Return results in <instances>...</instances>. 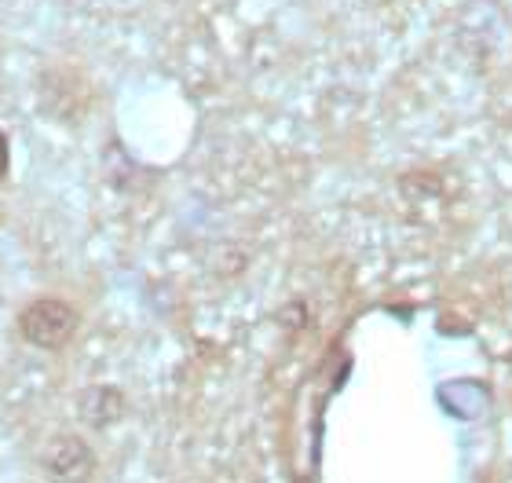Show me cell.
Here are the masks:
<instances>
[{
  "label": "cell",
  "mask_w": 512,
  "mask_h": 483,
  "mask_svg": "<svg viewBox=\"0 0 512 483\" xmlns=\"http://www.w3.org/2000/svg\"><path fill=\"white\" fill-rule=\"evenodd\" d=\"M19 337L30 348H41V352H59L74 341L77 326H81V315L70 301L63 297H37L19 312Z\"/></svg>",
  "instance_id": "1"
},
{
  "label": "cell",
  "mask_w": 512,
  "mask_h": 483,
  "mask_svg": "<svg viewBox=\"0 0 512 483\" xmlns=\"http://www.w3.org/2000/svg\"><path fill=\"white\" fill-rule=\"evenodd\" d=\"M41 473L48 483H88L96 476V454L81 436L59 432V436L44 443Z\"/></svg>",
  "instance_id": "2"
},
{
  "label": "cell",
  "mask_w": 512,
  "mask_h": 483,
  "mask_svg": "<svg viewBox=\"0 0 512 483\" xmlns=\"http://www.w3.org/2000/svg\"><path fill=\"white\" fill-rule=\"evenodd\" d=\"M121 407H125V399H121L114 388H96V392L88 396L85 418L92 421V425H110L114 418H121Z\"/></svg>",
  "instance_id": "3"
},
{
  "label": "cell",
  "mask_w": 512,
  "mask_h": 483,
  "mask_svg": "<svg viewBox=\"0 0 512 483\" xmlns=\"http://www.w3.org/2000/svg\"><path fill=\"white\" fill-rule=\"evenodd\" d=\"M8 169H11V143H8V132H0V180H8Z\"/></svg>",
  "instance_id": "4"
}]
</instances>
